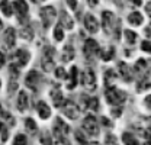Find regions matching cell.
<instances>
[{"instance_id": "1", "label": "cell", "mask_w": 151, "mask_h": 145, "mask_svg": "<svg viewBox=\"0 0 151 145\" xmlns=\"http://www.w3.org/2000/svg\"><path fill=\"white\" fill-rule=\"evenodd\" d=\"M105 97H106V102H108L109 105L119 106V105H122V103L127 100V93L124 90L116 89V87L113 86V87H108V89H106Z\"/></svg>"}, {"instance_id": "2", "label": "cell", "mask_w": 151, "mask_h": 145, "mask_svg": "<svg viewBox=\"0 0 151 145\" xmlns=\"http://www.w3.org/2000/svg\"><path fill=\"white\" fill-rule=\"evenodd\" d=\"M55 50L52 47H47L44 55H42V60H41V65H42V70L47 72L52 71V68H55Z\"/></svg>"}, {"instance_id": "3", "label": "cell", "mask_w": 151, "mask_h": 145, "mask_svg": "<svg viewBox=\"0 0 151 145\" xmlns=\"http://www.w3.org/2000/svg\"><path fill=\"white\" fill-rule=\"evenodd\" d=\"M39 16H41V20H42V26H44V29H48V28L55 22L57 10L52 7V6H45V7L41 9Z\"/></svg>"}, {"instance_id": "4", "label": "cell", "mask_w": 151, "mask_h": 145, "mask_svg": "<svg viewBox=\"0 0 151 145\" xmlns=\"http://www.w3.org/2000/svg\"><path fill=\"white\" fill-rule=\"evenodd\" d=\"M100 52V48H99V44L92 39V38H89V39H86L84 41V45H83V54L84 57L87 58V60H93L94 57H97Z\"/></svg>"}, {"instance_id": "5", "label": "cell", "mask_w": 151, "mask_h": 145, "mask_svg": "<svg viewBox=\"0 0 151 145\" xmlns=\"http://www.w3.org/2000/svg\"><path fill=\"white\" fill-rule=\"evenodd\" d=\"M81 128L84 132H87L90 136H97L99 135V125H97V121L93 115H89L83 119V123Z\"/></svg>"}, {"instance_id": "6", "label": "cell", "mask_w": 151, "mask_h": 145, "mask_svg": "<svg viewBox=\"0 0 151 145\" xmlns=\"http://www.w3.org/2000/svg\"><path fill=\"white\" fill-rule=\"evenodd\" d=\"M80 81H81V84H83V87L86 90H94L96 89V75H94V71L92 68H86L84 71L81 72Z\"/></svg>"}, {"instance_id": "7", "label": "cell", "mask_w": 151, "mask_h": 145, "mask_svg": "<svg viewBox=\"0 0 151 145\" xmlns=\"http://www.w3.org/2000/svg\"><path fill=\"white\" fill-rule=\"evenodd\" d=\"M61 110H63V113L67 118H70L73 121L80 116V108L76 105L74 102H71V100H64V103L61 106Z\"/></svg>"}, {"instance_id": "8", "label": "cell", "mask_w": 151, "mask_h": 145, "mask_svg": "<svg viewBox=\"0 0 151 145\" xmlns=\"http://www.w3.org/2000/svg\"><path fill=\"white\" fill-rule=\"evenodd\" d=\"M68 132H70V126L61 118H57L54 122V136L57 139H65Z\"/></svg>"}, {"instance_id": "9", "label": "cell", "mask_w": 151, "mask_h": 145, "mask_svg": "<svg viewBox=\"0 0 151 145\" xmlns=\"http://www.w3.org/2000/svg\"><path fill=\"white\" fill-rule=\"evenodd\" d=\"M31 60V54L26 50H18L15 54L12 55V65H16L18 68L25 67Z\"/></svg>"}, {"instance_id": "10", "label": "cell", "mask_w": 151, "mask_h": 145, "mask_svg": "<svg viewBox=\"0 0 151 145\" xmlns=\"http://www.w3.org/2000/svg\"><path fill=\"white\" fill-rule=\"evenodd\" d=\"M102 25H103V31L109 35L112 34V29L115 26V15L109 10L102 12Z\"/></svg>"}, {"instance_id": "11", "label": "cell", "mask_w": 151, "mask_h": 145, "mask_svg": "<svg viewBox=\"0 0 151 145\" xmlns=\"http://www.w3.org/2000/svg\"><path fill=\"white\" fill-rule=\"evenodd\" d=\"M134 128L139 132V135H142L147 139H151V118L141 119L139 125H134Z\"/></svg>"}, {"instance_id": "12", "label": "cell", "mask_w": 151, "mask_h": 145, "mask_svg": "<svg viewBox=\"0 0 151 145\" xmlns=\"http://www.w3.org/2000/svg\"><path fill=\"white\" fill-rule=\"evenodd\" d=\"M39 81H41V75H39V72L35 71V70L29 71L26 74V77H25V86L29 87L31 90H37Z\"/></svg>"}, {"instance_id": "13", "label": "cell", "mask_w": 151, "mask_h": 145, "mask_svg": "<svg viewBox=\"0 0 151 145\" xmlns=\"http://www.w3.org/2000/svg\"><path fill=\"white\" fill-rule=\"evenodd\" d=\"M81 100V109L83 110H93V112H97L99 110V100L96 97H89V96H81L80 97Z\"/></svg>"}, {"instance_id": "14", "label": "cell", "mask_w": 151, "mask_h": 145, "mask_svg": "<svg viewBox=\"0 0 151 145\" xmlns=\"http://www.w3.org/2000/svg\"><path fill=\"white\" fill-rule=\"evenodd\" d=\"M15 42H16V32L13 28H7L6 32H4V36H3V45L6 50H10L15 47Z\"/></svg>"}, {"instance_id": "15", "label": "cell", "mask_w": 151, "mask_h": 145, "mask_svg": "<svg viewBox=\"0 0 151 145\" xmlns=\"http://www.w3.org/2000/svg\"><path fill=\"white\" fill-rule=\"evenodd\" d=\"M84 26H86V29L90 34H96L99 31V22H97V19L94 18L92 13H87L84 16Z\"/></svg>"}, {"instance_id": "16", "label": "cell", "mask_w": 151, "mask_h": 145, "mask_svg": "<svg viewBox=\"0 0 151 145\" xmlns=\"http://www.w3.org/2000/svg\"><path fill=\"white\" fill-rule=\"evenodd\" d=\"M118 72H119V75L125 80V81H131L132 77H134V72L132 70L128 67V64H125V62H118Z\"/></svg>"}, {"instance_id": "17", "label": "cell", "mask_w": 151, "mask_h": 145, "mask_svg": "<svg viewBox=\"0 0 151 145\" xmlns=\"http://www.w3.org/2000/svg\"><path fill=\"white\" fill-rule=\"evenodd\" d=\"M28 3L25 1V0H15L13 1V10L18 13V16L20 18V20H22V18L23 16H26V13H28Z\"/></svg>"}, {"instance_id": "18", "label": "cell", "mask_w": 151, "mask_h": 145, "mask_svg": "<svg viewBox=\"0 0 151 145\" xmlns=\"http://www.w3.org/2000/svg\"><path fill=\"white\" fill-rule=\"evenodd\" d=\"M60 25L64 28V29H73V26H74V22H73V19H71V16L67 13V12H61L60 13Z\"/></svg>"}, {"instance_id": "19", "label": "cell", "mask_w": 151, "mask_h": 145, "mask_svg": "<svg viewBox=\"0 0 151 145\" xmlns=\"http://www.w3.org/2000/svg\"><path fill=\"white\" fill-rule=\"evenodd\" d=\"M37 112L41 119H48L51 116V109L45 102H38L37 103Z\"/></svg>"}, {"instance_id": "20", "label": "cell", "mask_w": 151, "mask_h": 145, "mask_svg": "<svg viewBox=\"0 0 151 145\" xmlns=\"http://www.w3.org/2000/svg\"><path fill=\"white\" fill-rule=\"evenodd\" d=\"M77 83H78V70H77V67H71L70 74H68V83H67V89H68V90H73V89H76Z\"/></svg>"}, {"instance_id": "21", "label": "cell", "mask_w": 151, "mask_h": 145, "mask_svg": "<svg viewBox=\"0 0 151 145\" xmlns=\"http://www.w3.org/2000/svg\"><path fill=\"white\" fill-rule=\"evenodd\" d=\"M151 87V72H147L145 75H142V78L137 83V91H144Z\"/></svg>"}, {"instance_id": "22", "label": "cell", "mask_w": 151, "mask_h": 145, "mask_svg": "<svg viewBox=\"0 0 151 145\" xmlns=\"http://www.w3.org/2000/svg\"><path fill=\"white\" fill-rule=\"evenodd\" d=\"M51 99H52V103L55 108H61L63 103H64V97H63V93L60 89H52L51 90Z\"/></svg>"}, {"instance_id": "23", "label": "cell", "mask_w": 151, "mask_h": 145, "mask_svg": "<svg viewBox=\"0 0 151 145\" xmlns=\"http://www.w3.org/2000/svg\"><path fill=\"white\" fill-rule=\"evenodd\" d=\"M115 80H116V72L113 71L112 68L106 70V71H105V74H103V81H105L106 89H108V87H113Z\"/></svg>"}, {"instance_id": "24", "label": "cell", "mask_w": 151, "mask_h": 145, "mask_svg": "<svg viewBox=\"0 0 151 145\" xmlns=\"http://www.w3.org/2000/svg\"><path fill=\"white\" fill-rule=\"evenodd\" d=\"M28 94L25 91H19V96H18V110L19 112H25L28 109Z\"/></svg>"}, {"instance_id": "25", "label": "cell", "mask_w": 151, "mask_h": 145, "mask_svg": "<svg viewBox=\"0 0 151 145\" xmlns=\"http://www.w3.org/2000/svg\"><path fill=\"white\" fill-rule=\"evenodd\" d=\"M73 58H74V48H73V45L67 44V45L64 47V50H63L61 60H63L64 62H68V61H71Z\"/></svg>"}, {"instance_id": "26", "label": "cell", "mask_w": 151, "mask_h": 145, "mask_svg": "<svg viewBox=\"0 0 151 145\" xmlns=\"http://www.w3.org/2000/svg\"><path fill=\"white\" fill-rule=\"evenodd\" d=\"M128 22L131 25H134V26H139L144 22V18H142V15L139 12H132L131 15L128 16Z\"/></svg>"}, {"instance_id": "27", "label": "cell", "mask_w": 151, "mask_h": 145, "mask_svg": "<svg viewBox=\"0 0 151 145\" xmlns=\"http://www.w3.org/2000/svg\"><path fill=\"white\" fill-rule=\"evenodd\" d=\"M0 10L3 12L4 16H12V13L15 12L13 10V4H10L7 0H1L0 1Z\"/></svg>"}, {"instance_id": "28", "label": "cell", "mask_w": 151, "mask_h": 145, "mask_svg": "<svg viewBox=\"0 0 151 145\" xmlns=\"http://www.w3.org/2000/svg\"><path fill=\"white\" fill-rule=\"evenodd\" d=\"M122 141H124L125 145H139L138 139H137L132 134H128V132H125V134L122 135Z\"/></svg>"}, {"instance_id": "29", "label": "cell", "mask_w": 151, "mask_h": 145, "mask_svg": "<svg viewBox=\"0 0 151 145\" xmlns=\"http://www.w3.org/2000/svg\"><path fill=\"white\" fill-rule=\"evenodd\" d=\"M20 36H22L23 39H26V41H31V39L34 38V31H32V28H31L29 25L23 26L22 31H20Z\"/></svg>"}, {"instance_id": "30", "label": "cell", "mask_w": 151, "mask_h": 145, "mask_svg": "<svg viewBox=\"0 0 151 145\" xmlns=\"http://www.w3.org/2000/svg\"><path fill=\"white\" fill-rule=\"evenodd\" d=\"M39 141H41V144L42 145H52V138H51L50 132H47V131H44V132L41 134Z\"/></svg>"}, {"instance_id": "31", "label": "cell", "mask_w": 151, "mask_h": 145, "mask_svg": "<svg viewBox=\"0 0 151 145\" xmlns=\"http://www.w3.org/2000/svg\"><path fill=\"white\" fill-rule=\"evenodd\" d=\"M54 38H55V41H58V42H61L64 39V28L60 23L57 25L55 29H54Z\"/></svg>"}, {"instance_id": "32", "label": "cell", "mask_w": 151, "mask_h": 145, "mask_svg": "<svg viewBox=\"0 0 151 145\" xmlns=\"http://www.w3.org/2000/svg\"><path fill=\"white\" fill-rule=\"evenodd\" d=\"M125 39H127V42L129 44V45H134L135 42H137V34L134 32V31H129V29H127L125 32Z\"/></svg>"}, {"instance_id": "33", "label": "cell", "mask_w": 151, "mask_h": 145, "mask_svg": "<svg viewBox=\"0 0 151 145\" xmlns=\"http://www.w3.org/2000/svg\"><path fill=\"white\" fill-rule=\"evenodd\" d=\"M147 68V61L145 60H138L137 62H135V65H134V71L135 72H142L144 70Z\"/></svg>"}, {"instance_id": "34", "label": "cell", "mask_w": 151, "mask_h": 145, "mask_svg": "<svg viewBox=\"0 0 151 145\" xmlns=\"http://www.w3.org/2000/svg\"><path fill=\"white\" fill-rule=\"evenodd\" d=\"M113 55H115V48H113V47H109L106 51L102 52V60H103V61H111L113 58Z\"/></svg>"}, {"instance_id": "35", "label": "cell", "mask_w": 151, "mask_h": 145, "mask_svg": "<svg viewBox=\"0 0 151 145\" xmlns=\"http://www.w3.org/2000/svg\"><path fill=\"white\" fill-rule=\"evenodd\" d=\"M25 126H26V129H28L31 134L37 132V123H35V121L31 119V118H28V119L25 121Z\"/></svg>"}, {"instance_id": "36", "label": "cell", "mask_w": 151, "mask_h": 145, "mask_svg": "<svg viewBox=\"0 0 151 145\" xmlns=\"http://www.w3.org/2000/svg\"><path fill=\"white\" fill-rule=\"evenodd\" d=\"M28 141H26V136L23 134H18L13 139V145H26Z\"/></svg>"}, {"instance_id": "37", "label": "cell", "mask_w": 151, "mask_h": 145, "mask_svg": "<svg viewBox=\"0 0 151 145\" xmlns=\"http://www.w3.org/2000/svg\"><path fill=\"white\" fill-rule=\"evenodd\" d=\"M55 77L58 80H65L68 75H67V72H65V70L63 67H58V68H55Z\"/></svg>"}, {"instance_id": "38", "label": "cell", "mask_w": 151, "mask_h": 145, "mask_svg": "<svg viewBox=\"0 0 151 145\" xmlns=\"http://www.w3.org/2000/svg\"><path fill=\"white\" fill-rule=\"evenodd\" d=\"M141 50L144 52H150L151 54V41H142L141 42Z\"/></svg>"}, {"instance_id": "39", "label": "cell", "mask_w": 151, "mask_h": 145, "mask_svg": "<svg viewBox=\"0 0 151 145\" xmlns=\"http://www.w3.org/2000/svg\"><path fill=\"white\" fill-rule=\"evenodd\" d=\"M105 145H119V144H118V141H116V138L113 135H108L106 139H105Z\"/></svg>"}, {"instance_id": "40", "label": "cell", "mask_w": 151, "mask_h": 145, "mask_svg": "<svg viewBox=\"0 0 151 145\" xmlns=\"http://www.w3.org/2000/svg\"><path fill=\"white\" fill-rule=\"evenodd\" d=\"M0 132H1V139L7 141V129L4 126V123H1V122H0Z\"/></svg>"}, {"instance_id": "41", "label": "cell", "mask_w": 151, "mask_h": 145, "mask_svg": "<svg viewBox=\"0 0 151 145\" xmlns=\"http://www.w3.org/2000/svg\"><path fill=\"white\" fill-rule=\"evenodd\" d=\"M76 139H77V142H80V144H84V142H86V138H84V135L81 134V131H76Z\"/></svg>"}, {"instance_id": "42", "label": "cell", "mask_w": 151, "mask_h": 145, "mask_svg": "<svg viewBox=\"0 0 151 145\" xmlns=\"http://www.w3.org/2000/svg\"><path fill=\"white\" fill-rule=\"evenodd\" d=\"M67 4H68L70 9H73V10L77 9V0H67Z\"/></svg>"}, {"instance_id": "43", "label": "cell", "mask_w": 151, "mask_h": 145, "mask_svg": "<svg viewBox=\"0 0 151 145\" xmlns=\"http://www.w3.org/2000/svg\"><path fill=\"white\" fill-rule=\"evenodd\" d=\"M121 113H122V109L121 108H116V109H112V115L115 118H118V116H121Z\"/></svg>"}, {"instance_id": "44", "label": "cell", "mask_w": 151, "mask_h": 145, "mask_svg": "<svg viewBox=\"0 0 151 145\" xmlns=\"http://www.w3.org/2000/svg\"><path fill=\"white\" fill-rule=\"evenodd\" d=\"M55 145H70V142H68V139H67V138H65V139H57Z\"/></svg>"}, {"instance_id": "45", "label": "cell", "mask_w": 151, "mask_h": 145, "mask_svg": "<svg viewBox=\"0 0 151 145\" xmlns=\"http://www.w3.org/2000/svg\"><path fill=\"white\" fill-rule=\"evenodd\" d=\"M100 121H102V123H103V125H106V126H112V123H111V121H109L108 118H105V116H103Z\"/></svg>"}, {"instance_id": "46", "label": "cell", "mask_w": 151, "mask_h": 145, "mask_svg": "<svg viewBox=\"0 0 151 145\" xmlns=\"http://www.w3.org/2000/svg\"><path fill=\"white\" fill-rule=\"evenodd\" d=\"M145 12H147V15L151 18V1L147 3V6H145Z\"/></svg>"}, {"instance_id": "47", "label": "cell", "mask_w": 151, "mask_h": 145, "mask_svg": "<svg viewBox=\"0 0 151 145\" xmlns=\"http://www.w3.org/2000/svg\"><path fill=\"white\" fill-rule=\"evenodd\" d=\"M4 62H6V57H4V55L0 52V68H1V67L4 65Z\"/></svg>"}, {"instance_id": "48", "label": "cell", "mask_w": 151, "mask_h": 145, "mask_svg": "<svg viewBox=\"0 0 151 145\" xmlns=\"http://www.w3.org/2000/svg\"><path fill=\"white\" fill-rule=\"evenodd\" d=\"M144 34H145V35L148 36V38H151V23H150V25H148V26H147V28H145V31H144Z\"/></svg>"}, {"instance_id": "49", "label": "cell", "mask_w": 151, "mask_h": 145, "mask_svg": "<svg viewBox=\"0 0 151 145\" xmlns=\"http://www.w3.org/2000/svg\"><path fill=\"white\" fill-rule=\"evenodd\" d=\"M87 3H89V6H90V7H94V6H97L99 0H87Z\"/></svg>"}, {"instance_id": "50", "label": "cell", "mask_w": 151, "mask_h": 145, "mask_svg": "<svg viewBox=\"0 0 151 145\" xmlns=\"http://www.w3.org/2000/svg\"><path fill=\"white\" fill-rule=\"evenodd\" d=\"M134 6H141L142 4V0H129Z\"/></svg>"}, {"instance_id": "51", "label": "cell", "mask_w": 151, "mask_h": 145, "mask_svg": "<svg viewBox=\"0 0 151 145\" xmlns=\"http://www.w3.org/2000/svg\"><path fill=\"white\" fill-rule=\"evenodd\" d=\"M145 105H147L148 108H151V94H150V96H147V97H145Z\"/></svg>"}, {"instance_id": "52", "label": "cell", "mask_w": 151, "mask_h": 145, "mask_svg": "<svg viewBox=\"0 0 151 145\" xmlns=\"http://www.w3.org/2000/svg\"><path fill=\"white\" fill-rule=\"evenodd\" d=\"M80 145H100V144L94 141V142H84V144H80Z\"/></svg>"}, {"instance_id": "53", "label": "cell", "mask_w": 151, "mask_h": 145, "mask_svg": "<svg viewBox=\"0 0 151 145\" xmlns=\"http://www.w3.org/2000/svg\"><path fill=\"white\" fill-rule=\"evenodd\" d=\"M144 145H151V141H147V142H145Z\"/></svg>"}, {"instance_id": "54", "label": "cell", "mask_w": 151, "mask_h": 145, "mask_svg": "<svg viewBox=\"0 0 151 145\" xmlns=\"http://www.w3.org/2000/svg\"><path fill=\"white\" fill-rule=\"evenodd\" d=\"M31 1H32V3H38L39 0H31Z\"/></svg>"}, {"instance_id": "55", "label": "cell", "mask_w": 151, "mask_h": 145, "mask_svg": "<svg viewBox=\"0 0 151 145\" xmlns=\"http://www.w3.org/2000/svg\"><path fill=\"white\" fill-rule=\"evenodd\" d=\"M1 26H3V23H1V20H0V29H1Z\"/></svg>"}, {"instance_id": "56", "label": "cell", "mask_w": 151, "mask_h": 145, "mask_svg": "<svg viewBox=\"0 0 151 145\" xmlns=\"http://www.w3.org/2000/svg\"><path fill=\"white\" fill-rule=\"evenodd\" d=\"M0 87H1V81H0Z\"/></svg>"}]
</instances>
